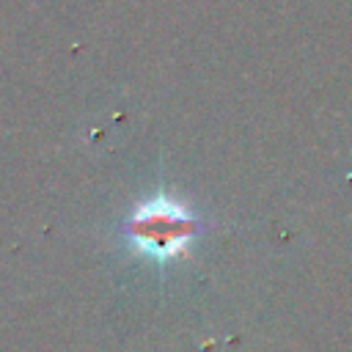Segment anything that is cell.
Returning a JSON list of instances; mask_svg holds the SVG:
<instances>
[{"mask_svg": "<svg viewBox=\"0 0 352 352\" xmlns=\"http://www.w3.org/2000/svg\"><path fill=\"white\" fill-rule=\"evenodd\" d=\"M192 234H195V220L190 209L165 195L140 204L129 220L132 245L154 258H173L184 253Z\"/></svg>", "mask_w": 352, "mask_h": 352, "instance_id": "1", "label": "cell"}]
</instances>
